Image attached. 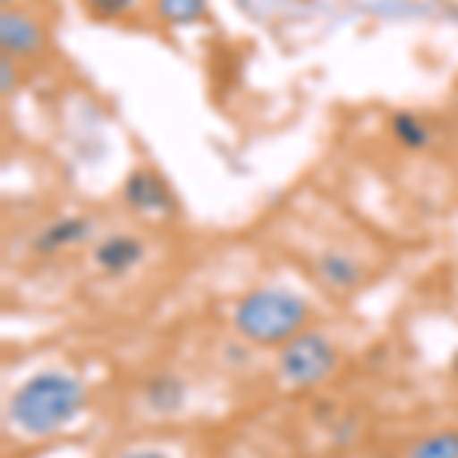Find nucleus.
<instances>
[{
  "label": "nucleus",
  "mask_w": 458,
  "mask_h": 458,
  "mask_svg": "<svg viewBox=\"0 0 458 458\" xmlns=\"http://www.w3.org/2000/svg\"><path fill=\"white\" fill-rule=\"evenodd\" d=\"M123 458H168L162 453H131V455H123Z\"/></svg>",
  "instance_id": "14"
},
{
  "label": "nucleus",
  "mask_w": 458,
  "mask_h": 458,
  "mask_svg": "<svg viewBox=\"0 0 458 458\" xmlns=\"http://www.w3.org/2000/svg\"><path fill=\"white\" fill-rule=\"evenodd\" d=\"M278 367H282V376L293 386H315V382L327 379L330 370L336 367V352L330 345V339H324L321 334H306L293 336L284 343L282 358H278Z\"/></svg>",
  "instance_id": "3"
},
{
  "label": "nucleus",
  "mask_w": 458,
  "mask_h": 458,
  "mask_svg": "<svg viewBox=\"0 0 458 458\" xmlns=\"http://www.w3.org/2000/svg\"><path fill=\"white\" fill-rule=\"evenodd\" d=\"M83 10L95 19H116L131 6V0H80Z\"/></svg>",
  "instance_id": "12"
},
{
  "label": "nucleus",
  "mask_w": 458,
  "mask_h": 458,
  "mask_svg": "<svg viewBox=\"0 0 458 458\" xmlns=\"http://www.w3.org/2000/svg\"><path fill=\"white\" fill-rule=\"evenodd\" d=\"M309 318V309L297 293L278 291V287H263V291L248 293L235 309V327L242 336L260 345L287 343L302 330Z\"/></svg>",
  "instance_id": "2"
},
{
  "label": "nucleus",
  "mask_w": 458,
  "mask_h": 458,
  "mask_svg": "<svg viewBox=\"0 0 458 458\" xmlns=\"http://www.w3.org/2000/svg\"><path fill=\"white\" fill-rule=\"evenodd\" d=\"M40 43H43V34L31 19L21 16V13H13V10L4 13V49L6 53L31 55L40 49Z\"/></svg>",
  "instance_id": "5"
},
{
  "label": "nucleus",
  "mask_w": 458,
  "mask_h": 458,
  "mask_svg": "<svg viewBox=\"0 0 458 458\" xmlns=\"http://www.w3.org/2000/svg\"><path fill=\"white\" fill-rule=\"evenodd\" d=\"M125 196H129L131 205L138 208H150V211H159L162 205H168V193L162 187V181H157L153 174H131L129 187H125Z\"/></svg>",
  "instance_id": "6"
},
{
  "label": "nucleus",
  "mask_w": 458,
  "mask_h": 458,
  "mask_svg": "<svg viewBox=\"0 0 458 458\" xmlns=\"http://www.w3.org/2000/svg\"><path fill=\"white\" fill-rule=\"evenodd\" d=\"M318 272H321L324 282L339 287V291H349L360 278V269L345 254H324L321 260H318Z\"/></svg>",
  "instance_id": "7"
},
{
  "label": "nucleus",
  "mask_w": 458,
  "mask_h": 458,
  "mask_svg": "<svg viewBox=\"0 0 458 458\" xmlns=\"http://www.w3.org/2000/svg\"><path fill=\"white\" fill-rule=\"evenodd\" d=\"M394 129H397V138H401L403 144H410V147H419V144L428 141V131L416 120H412V116H397Z\"/></svg>",
  "instance_id": "13"
},
{
  "label": "nucleus",
  "mask_w": 458,
  "mask_h": 458,
  "mask_svg": "<svg viewBox=\"0 0 458 458\" xmlns=\"http://www.w3.org/2000/svg\"><path fill=\"white\" fill-rule=\"evenodd\" d=\"M159 13L174 25H183V21H196L205 13L202 0H157Z\"/></svg>",
  "instance_id": "9"
},
{
  "label": "nucleus",
  "mask_w": 458,
  "mask_h": 458,
  "mask_svg": "<svg viewBox=\"0 0 458 458\" xmlns=\"http://www.w3.org/2000/svg\"><path fill=\"white\" fill-rule=\"evenodd\" d=\"M181 386L172 379V376H162L150 386V403L157 406V410H174L177 403H181Z\"/></svg>",
  "instance_id": "11"
},
{
  "label": "nucleus",
  "mask_w": 458,
  "mask_h": 458,
  "mask_svg": "<svg viewBox=\"0 0 458 458\" xmlns=\"http://www.w3.org/2000/svg\"><path fill=\"white\" fill-rule=\"evenodd\" d=\"M144 260V248L131 235H110L105 245L95 248V263L107 272V276H123L131 266Z\"/></svg>",
  "instance_id": "4"
},
{
  "label": "nucleus",
  "mask_w": 458,
  "mask_h": 458,
  "mask_svg": "<svg viewBox=\"0 0 458 458\" xmlns=\"http://www.w3.org/2000/svg\"><path fill=\"white\" fill-rule=\"evenodd\" d=\"M83 386L64 373H37L13 394L10 419L31 437H47L83 410Z\"/></svg>",
  "instance_id": "1"
},
{
  "label": "nucleus",
  "mask_w": 458,
  "mask_h": 458,
  "mask_svg": "<svg viewBox=\"0 0 458 458\" xmlns=\"http://www.w3.org/2000/svg\"><path fill=\"white\" fill-rule=\"evenodd\" d=\"M410 458H458V431H440L410 449Z\"/></svg>",
  "instance_id": "8"
},
{
  "label": "nucleus",
  "mask_w": 458,
  "mask_h": 458,
  "mask_svg": "<svg viewBox=\"0 0 458 458\" xmlns=\"http://www.w3.org/2000/svg\"><path fill=\"white\" fill-rule=\"evenodd\" d=\"M83 235H86V224H80V220H64V224L47 229V235L40 239V248L55 250L58 245H71V242L83 239Z\"/></svg>",
  "instance_id": "10"
}]
</instances>
